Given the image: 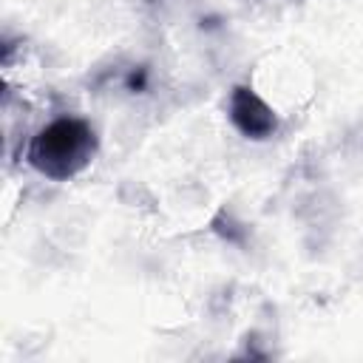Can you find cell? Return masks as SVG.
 <instances>
[{"mask_svg":"<svg viewBox=\"0 0 363 363\" xmlns=\"http://www.w3.org/2000/svg\"><path fill=\"white\" fill-rule=\"evenodd\" d=\"M227 116L233 122V128L252 139V142H264L269 136H275L278 130V116L275 111L258 96V91H252L250 85H235L230 91L227 99Z\"/></svg>","mask_w":363,"mask_h":363,"instance_id":"7a4b0ae2","label":"cell"},{"mask_svg":"<svg viewBox=\"0 0 363 363\" xmlns=\"http://www.w3.org/2000/svg\"><path fill=\"white\" fill-rule=\"evenodd\" d=\"M96 147H99V139L88 119L57 116L31 136L26 159L40 176L51 182H65L79 176L94 162Z\"/></svg>","mask_w":363,"mask_h":363,"instance_id":"6da1fadb","label":"cell"}]
</instances>
